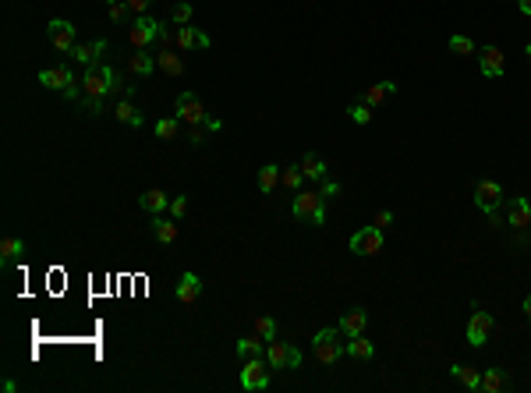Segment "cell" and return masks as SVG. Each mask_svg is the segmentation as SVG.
<instances>
[{"label":"cell","instance_id":"cell-1","mask_svg":"<svg viewBox=\"0 0 531 393\" xmlns=\"http://www.w3.org/2000/svg\"><path fill=\"white\" fill-rule=\"evenodd\" d=\"M291 213H294L298 220H308V223L323 227V223H326V199H323L319 192H298L294 202H291Z\"/></svg>","mask_w":531,"mask_h":393},{"label":"cell","instance_id":"cell-2","mask_svg":"<svg viewBox=\"0 0 531 393\" xmlns=\"http://www.w3.org/2000/svg\"><path fill=\"white\" fill-rule=\"evenodd\" d=\"M340 329H319L316 340H312V351H316V358L323 361V365H336V361L348 354V344H340Z\"/></svg>","mask_w":531,"mask_h":393},{"label":"cell","instance_id":"cell-3","mask_svg":"<svg viewBox=\"0 0 531 393\" xmlns=\"http://www.w3.org/2000/svg\"><path fill=\"white\" fill-rule=\"evenodd\" d=\"M266 361H269V369H301V351L294 344H284V340H269Z\"/></svg>","mask_w":531,"mask_h":393},{"label":"cell","instance_id":"cell-4","mask_svg":"<svg viewBox=\"0 0 531 393\" xmlns=\"http://www.w3.org/2000/svg\"><path fill=\"white\" fill-rule=\"evenodd\" d=\"M160 21H156V18H149V15H135V21H132V46L135 50H145L152 39H160Z\"/></svg>","mask_w":531,"mask_h":393},{"label":"cell","instance_id":"cell-5","mask_svg":"<svg viewBox=\"0 0 531 393\" xmlns=\"http://www.w3.org/2000/svg\"><path fill=\"white\" fill-rule=\"evenodd\" d=\"M386 230H379V227H361L354 237H351V252L354 255H379L383 252V237Z\"/></svg>","mask_w":531,"mask_h":393},{"label":"cell","instance_id":"cell-6","mask_svg":"<svg viewBox=\"0 0 531 393\" xmlns=\"http://www.w3.org/2000/svg\"><path fill=\"white\" fill-rule=\"evenodd\" d=\"M241 386L244 390H266L269 386V361H262V358H244Z\"/></svg>","mask_w":531,"mask_h":393},{"label":"cell","instance_id":"cell-7","mask_svg":"<svg viewBox=\"0 0 531 393\" xmlns=\"http://www.w3.org/2000/svg\"><path fill=\"white\" fill-rule=\"evenodd\" d=\"M46 36H50V43H53L60 53H71V50H75V43H78L75 25H71V21H64V18H53V21L46 25Z\"/></svg>","mask_w":531,"mask_h":393},{"label":"cell","instance_id":"cell-8","mask_svg":"<svg viewBox=\"0 0 531 393\" xmlns=\"http://www.w3.org/2000/svg\"><path fill=\"white\" fill-rule=\"evenodd\" d=\"M177 117H181V125H206V107H202V100L195 96V93H181L177 96Z\"/></svg>","mask_w":531,"mask_h":393},{"label":"cell","instance_id":"cell-9","mask_svg":"<svg viewBox=\"0 0 531 393\" xmlns=\"http://www.w3.org/2000/svg\"><path fill=\"white\" fill-rule=\"evenodd\" d=\"M475 205L482 213H496V209L503 205V185H499V181H478L475 185Z\"/></svg>","mask_w":531,"mask_h":393},{"label":"cell","instance_id":"cell-10","mask_svg":"<svg viewBox=\"0 0 531 393\" xmlns=\"http://www.w3.org/2000/svg\"><path fill=\"white\" fill-rule=\"evenodd\" d=\"M492 316L489 312H475L471 322H467V344L471 347H485L489 344V333H492Z\"/></svg>","mask_w":531,"mask_h":393},{"label":"cell","instance_id":"cell-11","mask_svg":"<svg viewBox=\"0 0 531 393\" xmlns=\"http://www.w3.org/2000/svg\"><path fill=\"white\" fill-rule=\"evenodd\" d=\"M82 96H100V100H107V96H110V82L103 78L100 64L85 68V75H82Z\"/></svg>","mask_w":531,"mask_h":393},{"label":"cell","instance_id":"cell-12","mask_svg":"<svg viewBox=\"0 0 531 393\" xmlns=\"http://www.w3.org/2000/svg\"><path fill=\"white\" fill-rule=\"evenodd\" d=\"M174 46L177 50H209L213 39L206 33H199V28H192V25H181L177 36H174Z\"/></svg>","mask_w":531,"mask_h":393},{"label":"cell","instance_id":"cell-13","mask_svg":"<svg viewBox=\"0 0 531 393\" xmlns=\"http://www.w3.org/2000/svg\"><path fill=\"white\" fill-rule=\"evenodd\" d=\"M478 64H482V75L499 78V75H503V68H507L503 50H499V46H482V50H478Z\"/></svg>","mask_w":531,"mask_h":393},{"label":"cell","instance_id":"cell-14","mask_svg":"<svg viewBox=\"0 0 531 393\" xmlns=\"http://www.w3.org/2000/svg\"><path fill=\"white\" fill-rule=\"evenodd\" d=\"M39 82H43L46 89H57V93H64V89L75 82V71H71L68 64H57V68H46V71H39Z\"/></svg>","mask_w":531,"mask_h":393},{"label":"cell","instance_id":"cell-15","mask_svg":"<svg viewBox=\"0 0 531 393\" xmlns=\"http://www.w3.org/2000/svg\"><path fill=\"white\" fill-rule=\"evenodd\" d=\"M365 326H368V312L365 309H351V312H343V319H340L336 329L351 340V337H361L365 333Z\"/></svg>","mask_w":531,"mask_h":393},{"label":"cell","instance_id":"cell-16","mask_svg":"<svg viewBox=\"0 0 531 393\" xmlns=\"http://www.w3.org/2000/svg\"><path fill=\"white\" fill-rule=\"evenodd\" d=\"M177 301H181V305H195V301H199V294H202V277L199 273H184L181 280H177Z\"/></svg>","mask_w":531,"mask_h":393},{"label":"cell","instance_id":"cell-17","mask_svg":"<svg viewBox=\"0 0 531 393\" xmlns=\"http://www.w3.org/2000/svg\"><path fill=\"white\" fill-rule=\"evenodd\" d=\"M390 96H397V85H393V82H376V85L361 89V103H365V107H379V103H386Z\"/></svg>","mask_w":531,"mask_h":393},{"label":"cell","instance_id":"cell-18","mask_svg":"<svg viewBox=\"0 0 531 393\" xmlns=\"http://www.w3.org/2000/svg\"><path fill=\"white\" fill-rule=\"evenodd\" d=\"M100 53H107V39H96V43H75V50H71V57L78 60L82 68H92Z\"/></svg>","mask_w":531,"mask_h":393},{"label":"cell","instance_id":"cell-19","mask_svg":"<svg viewBox=\"0 0 531 393\" xmlns=\"http://www.w3.org/2000/svg\"><path fill=\"white\" fill-rule=\"evenodd\" d=\"M138 205L145 209V213L160 217L163 209H170V195H163V188H149V192H142V195H138Z\"/></svg>","mask_w":531,"mask_h":393},{"label":"cell","instance_id":"cell-20","mask_svg":"<svg viewBox=\"0 0 531 393\" xmlns=\"http://www.w3.org/2000/svg\"><path fill=\"white\" fill-rule=\"evenodd\" d=\"M507 217H510V227H517V230H524V227H531V205H528V199H510L507 202Z\"/></svg>","mask_w":531,"mask_h":393},{"label":"cell","instance_id":"cell-21","mask_svg":"<svg viewBox=\"0 0 531 393\" xmlns=\"http://www.w3.org/2000/svg\"><path fill=\"white\" fill-rule=\"evenodd\" d=\"M156 68H163V75H170V78H181L184 75V60L177 57V50H160L156 53Z\"/></svg>","mask_w":531,"mask_h":393},{"label":"cell","instance_id":"cell-22","mask_svg":"<svg viewBox=\"0 0 531 393\" xmlns=\"http://www.w3.org/2000/svg\"><path fill=\"white\" fill-rule=\"evenodd\" d=\"M21 255H25V241L21 237H4L0 241V262H4V269L15 266Z\"/></svg>","mask_w":531,"mask_h":393},{"label":"cell","instance_id":"cell-23","mask_svg":"<svg viewBox=\"0 0 531 393\" xmlns=\"http://www.w3.org/2000/svg\"><path fill=\"white\" fill-rule=\"evenodd\" d=\"M152 234H156L160 245H174V241H177V220H163V213H160L152 220Z\"/></svg>","mask_w":531,"mask_h":393},{"label":"cell","instance_id":"cell-24","mask_svg":"<svg viewBox=\"0 0 531 393\" xmlns=\"http://www.w3.org/2000/svg\"><path fill=\"white\" fill-rule=\"evenodd\" d=\"M301 174H305L308 181H323V177H326V160H323L319 153H305V160H301Z\"/></svg>","mask_w":531,"mask_h":393},{"label":"cell","instance_id":"cell-25","mask_svg":"<svg viewBox=\"0 0 531 393\" xmlns=\"http://www.w3.org/2000/svg\"><path fill=\"white\" fill-rule=\"evenodd\" d=\"M450 372H453V379H457L464 390H482V372H478V369H471V365H453Z\"/></svg>","mask_w":531,"mask_h":393},{"label":"cell","instance_id":"cell-26","mask_svg":"<svg viewBox=\"0 0 531 393\" xmlns=\"http://www.w3.org/2000/svg\"><path fill=\"white\" fill-rule=\"evenodd\" d=\"M114 117L120 120V125H128V128H142V113L132 107V100L124 96L120 103H117V110H114Z\"/></svg>","mask_w":531,"mask_h":393},{"label":"cell","instance_id":"cell-27","mask_svg":"<svg viewBox=\"0 0 531 393\" xmlns=\"http://www.w3.org/2000/svg\"><path fill=\"white\" fill-rule=\"evenodd\" d=\"M128 68L135 71V75H152V68H156V53H149V50H135V57L128 60Z\"/></svg>","mask_w":531,"mask_h":393},{"label":"cell","instance_id":"cell-28","mask_svg":"<svg viewBox=\"0 0 531 393\" xmlns=\"http://www.w3.org/2000/svg\"><path fill=\"white\" fill-rule=\"evenodd\" d=\"M237 354L241 358H262L266 354V340L262 337H244V340H237Z\"/></svg>","mask_w":531,"mask_h":393},{"label":"cell","instance_id":"cell-29","mask_svg":"<svg viewBox=\"0 0 531 393\" xmlns=\"http://www.w3.org/2000/svg\"><path fill=\"white\" fill-rule=\"evenodd\" d=\"M503 386H507V372L503 369H485L482 372V390L485 393H499Z\"/></svg>","mask_w":531,"mask_h":393},{"label":"cell","instance_id":"cell-30","mask_svg":"<svg viewBox=\"0 0 531 393\" xmlns=\"http://www.w3.org/2000/svg\"><path fill=\"white\" fill-rule=\"evenodd\" d=\"M280 170H284V167H276V163H266V167L259 170V188H262V192H273V188L280 185Z\"/></svg>","mask_w":531,"mask_h":393},{"label":"cell","instance_id":"cell-31","mask_svg":"<svg viewBox=\"0 0 531 393\" xmlns=\"http://www.w3.org/2000/svg\"><path fill=\"white\" fill-rule=\"evenodd\" d=\"M348 354L368 361L372 354H376V347H372V340H365V337H351V340H348Z\"/></svg>","mask_w":531,"mask_h":393},{"label":"cell","instance_id":"cell-32","mask_svg":"<svg viewBox=\"0 0 531 393\" xmlns=\"http://www.w3.org/2000/svg\"><path fill=\"white\" fill-rule=\"evenodd\" d=\"M301 181H305L301 163H294V167H284V170H280V185L291 188V192H298V188H301Z\"/></svg>","mask_w":531,"mask_h":393},{"label":"cell","instance_id":"cell-33","mask_svg":"<svg viewBox=\"0 0 531 393\" xmlns=\"http://www.w3.org/2000/svg\"><path fill=\"white\" fill-rule=\"evenodd\" d=\"M177 131H181V117L177 113L156 120V135H160V138H177Z\"/></svg>","mask_w":531,"mask_h":393},{"label":"cell","instance_id":"cell-34","mask_svg":"<svg viewBox=\"0 0 531 393\" xmlns=\"http://www.w3.org/2000/svg\"><path fill=\"white\" fill-rule=\"evenodd\" d=\"M255 333L269 344V340H276V319H269V316H259L255 319Z\"/></svg>","mask_w":531,"mask_h":393},{"label":"cell","instance_id":"cell-35","mask_svg":"<svg viewBox=\"0 0 531 393\" xmlns=\"http://www.w3.org/2000/svg\"><path fill=\"white\" fill-rule=\"evenodd\" d=\"M348 113H351L354 125H361V128H365V125H372V107H365V103H351V110H348Z\"/></svg>","mask_w":531,"mask_h":393},{"label":"cell","instance_id":"cell-36","mask_svg":"<svg viewBox=\"0 0 531 393\" xmlns=\"http://www.w3.org/2000/svg\"><path fill=\"white\" fill-rule=\"evenodd\" d=\"M78 110L89 113V117H96V113H103V100L100 96H82L78 100Z\"/></svg>","mask_w":531,"mask_h":393},{"label":"cell","instance_id":"cell-37","mask_svg":"<svg viewBox=\"0 0 531 393\" xmlns=\"http://www.w3.org/2000/svg\"><path fill=\"white\" fill-rule=\"evenodd\" d=\"M450 50L460 53V57H471V53H475V43L467 39V36H450Z\"/></svg>","mask_w":531,"mask_h":393},{"label":"cell","instance_id":"cell-38","mask_svg":"<svg viewBox=\"0 0 531 393\" xmlns=\"http://www.w3.org/2000/svg\"><path fill=\"white\" fill-rule=\"evenodd\" d=\"M167 213H170L174 220H181L184 213H188V195H174V199H170V209H167Z\"/></svg>","mask_w":531,"mask_h":393},{"label":"cell","instance_id":"cell-39","mask_svg":"<svg viewBox=\"0 0 531 393\" xmlns=\"http://www.w3.org/2000/svg\"><path fill=\"white\" fill-rule=\"evenodd\" d=\"M100 71H103V78L110 82V96H114V93H120V89H124V85H120V75H117L110 64H100Z\"/></svg>","mask_w":531,"mask_h":393},{"label":"cell","instance_id":"cell-40","mask_svg":"<svg viewBox=\"0 0 531 393\" xmlns=\"http://www.w3.org/2000/svg\"><path fill=\"white\" fill-rule=\"evenodd\" d=\"M170 18H174V25H192V4H177Z\"/></svg>","mask_w":531,"mask_h":393},{"label":"cell","instance_id":"cell-41","mask_svg":"<svg viewBox=\"0 0 531 393\" xmlns=\"http://www.w3.org/2000/svg\"><path fill=\"white\" fill-rule=\"evenodd\" d=\"M206 135H209L206 125H192V128H188V142H192V145H206Z\"/></svg>","mask_w":531,"mask_h":393},{"label":"cell","instance_id":"cell-42","mask_svg":"<svg viewBox=\"0 0 531 393\" xmlns=\"http://www.w3.org/2000/svg\"><path fill=\"white\" fill-rule=\"evenodd\" d=\"M128 4H124V0H114V4H110V21H124V18H128Z\"/></svg>","mask_w":531,"mask_h":393},{"label":"cell","instance_id":"cell-43","mask_svg":"<svg viewBox=\"0 0 531 393\" xmlns=\"http://www.w3.org/2000/svg\"><path fill=\"white\" fill-rule=\"evenodd\" d=\"M372 227H379V230H390V227H393V213H390V209H379V213H376V220H372Z\"/></svg>","mask_w":531,"mask_h":393},{"label":"cell","instance_id":"cell-44","mask_svg":"<svg viewBox=\"0 0 531 393\" xmlns=\"http://www.w3.org/2000/svg\"><path fill=\"white\" fill-rule=\"evenodd\" d=\"M319 195H323V199H336V195H340V185H336L333 177H323V188H319Z\"/></svg>","mask_w":531,"mask_h":393},{"label":"cell","instance_id":"cell-45","mask_svg":"<svg viewBox=\"0 0 531 393\" xmlns=\"http://www.w3.org/2000/svg\"><path fill=\"white\" fill-rule=\"evenodd\" d=\"M174 36H177V28H160V46L174 50Z\"/></svg>","mask_w":531,"mask_h":393},{"label":"cell","instance_id":"cell-46","mask_svg":"<svg viewBox=\"0 0 531 393\" xmlns=\"http://www.w3.org/2000/svg\"><path fill=\"white\" fill-rule=\"evenodd\" d=\"M124 4H128V8H132V15H145V11H149V4H152V0H124Z\"/></svg>","mask_w":531,"mask_h":393},{"label":"cell","instance_id":"cell-47","mask_svg":"<svg viewBox=\"0 0 531 393\" xmlns=\"http://www.w3.org/2000/svg\"><path fill=\"white\" fill-rule=\"evenodd\" d=\"M64 100H82V82H71L64 89Z\"/></svg>","mask_w":531,"mask_h":393},{"label":"cell","instance_id":"cell-48","mask_svg":"<svg viewBox=\"0 0 531 393\" xmlns=\"http://www.w3.org/2000/svg\"><path fill=\"white\" fill-rule=\"evenodd\" d=\"M206 128H209V131H220L224 120H220V117H206Z\"/></svg>","mask_w":531,"mask_h":393},{"label":"cell","instance_id":"cell-49","mask_svg":"<svg viewBox=\"0 0 531 393\" xmlns=\"http://www.w3.org/2000/svg\"><path fill=\"white\" fill-rule=\"evenodd\" d=\"M517 8H521V15H528V18H531V0H517Z\"/></svg>","mask_w":531,"mask_h":393},{"label":"cell","instance_id":"cell-50","mask_svg":"<svg viewBox=\"0 0 531 393\" xmlns=\"http://www.w3.org/2000/svg\"><path fill=\"white\" fill-rule=\"evenodd\" d=\"M524 316H528V322H531V294L524 298Z\"/></svg>","mask_w":531,"mask_h":393},{"label":"cell","instance_id":"cell-51","mask_svg":"<svg viewBox=\"0 0 531 393\" xmlns=\"http://www.w3.org/2000/svg\"><path fill=\"white\" fill-rule=\"evenodd\" d=\"M524 57H528V64H531V43H528V46H524Z\"/></svg>","mask_w":531,"mask_h":393},{"label":"cell","instance_id":"cell-52","mask_svg":"<svg viewBox=\"0 0 531 393\" xmlns=\"http://www.w3.org/2000/svg\"><path fill=\"white\" fill-rule=\"evenodd\" d=\"M107 4H114V0H107Z\"/></svg>","mask_w":531,"mask_h":393}]
</instances>
